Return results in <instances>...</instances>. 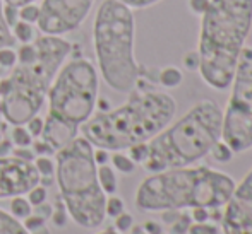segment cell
I'll list each match as a JSON object with an SVG mask.
<instances>
[{"label": "cell", "mask_w": 252, "mask_h": 234, "mask_svg": "<svg viewBox=\"0 0 252 234\" xmlns=\"http://www.w3.org/2000/svg\"><path fill=\"white\" fill-rule=\"evenodd\" d=\"M124 210H126V204H124V200L120 197H117V195H110V197L106 198V202H105V214L108 215V217L115 219L117 215L122 214Z\"/></svg>", "instance_id": "obj_22"}, {"label": "cell", "mask_w": 252, "mask_h": 234, "mask_svg": "<svg viewBox=\"0 0 252 234\" xmlns=\"http://www.w3.org/2000/svg\"><path fill=\"white\" fill-rule=\"evenodd\" d=\"M33 164H34V168H36L40 178L55 176V159H52L50 156H36Z\"/></svg>", "instance_id": "obj_21"}, {"label": "cell", "mask_w": 252, "mask_h": 234, "mask_svg": "<svg viewBox=\"0 0 252 234\" xmlns=\"http://www.w3.org/2000/svg\"><path fill=\"white\" fill-rule=\"evenodd\" d=\"M209 154H213L215 161H218V162H228V161H232V157H233V154H235V152H233L232 149H230L228 145L225 144V142L220 140L218 144H216L215 147L211 149V152H209Z\"/></svg>", "instance_id": "obj_24"}, {"label": "cell", "mask_w": 252, "mask_h": 234, "mask_svg": "<svg viewBox=\"0 0 252 234\" xmlns=\"http://www.w3.org/2000/svg\"><path fill=\"white\" fill-rule=\"evenodd\" d=\"M3 2L14 7H23V5H26V3H34L36 0H3Z\"/></svg>", "instance_id": "obj_45"}, {"label": "cell", "mask_w": 252, "mask_h": 234, "mask_svg": "<svg viewBox=\"0 0 252 234\" xmlns=\"http://www.w3.org/2000/svg\"><path fill=\"white\" fill-rule=\"evenodd\" d=\"M3 122H5V120H3L2 113H0V132H3ZM5 123H7V122H5Z\"/></svg>", "instance_id": "obj_49"}, {"label": "cell", "mask_w": 252, "mask_h": 234, "mask_svg": "<svg viewBox=\"0 0 252 234\" xmlns=\"http://www.w3.org/2000/svg\"><path fill=\"white\" fill-rule=\"evenodd\" d=\"M199 17L197 72L209 87L225 91L252 29V0H209Z\"/></svg>", "instance_id": "obj_1"}, {"label": "cell", "mask_w": 252, "mask_h": 234, "mask_svg": "<svg viewBox=\"0 0 252 234\" xmlns=\"http://www.w3.org/2000/svg\"><path fill=\"white\" fill-rule=\"evenodd\" d=\"M96 0H43L36 26L41 34L65 36L79 29Z\"/></svg>", "instance_id": "obj_10"}, {"label": "cell", "mask_w": 252, "mask_h": 234, "mask_svg": "<svg viewBox=\"0 0 252 234\" xmlns=\"http://www.w3.org/2000/svg\"><path fill=\"white\" fill-rule=\"evenodd\" d=\"M34 208H36V212H34V214L41 215V217H43L45 221H47V219H50V217H52L53 207H52L50 204H47V202H45V204H41V205H38V207H34Z\"/></svg>", "instance_id": "obj_43"}, {"label": "cell", "mask_w": 252, "mask_h": 234, "mask_svg": "<svg viewBox=\"0 0 252 234\" xmlns=\"http://www.w3.org/2000/svg\"><path fill=\"white\" fill-rule=\"evenodd\" d=\"M235 180L208 166L153 173L136 190V207L143 212L220 208L228 202Z\"/></svg>", "instance_id": "obj_3"}, {"label": "cell", "mask_w": 252, "mask_h": 234, "mask_svg": "<svg viewBox=\"0 0 252 234\" xmlns=\"http://www.w3.org/2000/svg\"><path fill=\"white\" fill-rule=\"evenodd\" d=\"M94 147L84 137L55 152V182L60 200L69 217L84 229L103 224L106 195L98 183V166L93 157Z\"/></svg>", "instance_id": "obj_8"}, {"label": "cell", "mask_w": 252, "mask_h": 234, "mask_svg": "<svg viewBox=\"0 0 252 234\" xmlns=\"http://www.w3.org/2000/svg\"><path fill=\"white\" fill-rule=\"evenodd\" d=\"M40 183V175L33 162L16 156L0 157V200L26 195Z\"/></svg>", "instance_id": "obj_12"}, {"label": "cell", "mask_w": 252, "mask_h": 234, "mask_svg": "<svg viewBox=\"0 0 252 234\" xmlns=\"http://www.w3.org/2000/svg\"><path fill=\"white\" fill-rule=\"evenodd\" d=\"M43 125H45V118H41L40 115H34L33 118H30L24 127L28 129V132L31 133L33 139H40L41 133H43Z\"/></svg>", "instance_id": "obj_29"}, {"label": "cell", "mask_w": 252, "mask_h": 234, "mask_svg": "<svg viewBox=\"0 0 252 234\" xmlns=\"http://www.w3.org/2000/svg\"><path fill=\"white\" fill-rule=\"evenodd\" d=\"M14 151V144L10 142V139H0V157H7V156H12Z\"/></svg>", "instance_id": "obj_42"}, {"label": "cell", "mask_w": 252, "mask_h": 234, "mask_svg": "<svg viewBox=\"0 0 252 234\" xmlns=\"http://www.w3.org/2000/svg\"><path fill=\"white\" fill-rule=\"evenodd\" d=\"M98 183H100L101 190L105 191V195H115L117 188H119L115 169L108 164L98 166Z\"/></svg>", "instance_id": "obj_13"}, {"label": "cell", "mask_w": 252, "mask_h": 234, "mask_svg": "<svg viewBox=\"0 0 252 234\" xmlns=\"http://www.w3.org/2000/svg\"><path fill=\"white\" fill-rule=\"evenodd\" d=\"M12 156H16V157H19V159H23V161H30V162H33L34 161V152H33V149L31 147H14V151H12Z\"/></svg>", "instance_id": "obj_37"}, {"label": "cell", "mask_w": 252, "mask_h": 234, "mask_svg": "<svg viewBox=\"0 0 252 234\" xmlns=\"http://www.w3.org/2000/svg\"><path fill=\"white\" fill-rule=\"evenodd\" d=\"M93 157H94V162H96V166L108 164V161H110V151H106V149H100V147H94Z\"/></svg>", "instance_id": "obj_38"}, {"label": "cell", "mask_w": 252, "mask_h": 234, "mask_svg": "<svg viewBox=\"0 0 252 234\" xmlns=\"http://www.w3.org/2000/svg\"><path fill=\"white\" fill-rule=\"evenodd\" d=\"M10 142L14 144V147H31L33 137L24 125H14L10 130Z\"/></svg>", "instance_id": "obj_19"}, {"label": "cell", "mask_w": 252, "mask_h": 234, "mask_svg": "<svg viewBox=\"0 0 252 234\" xmlns=\"http://www.w3.org/2000/svg\"><path fill=\"white\" fill-rule=\"evenodd\" d=\"M3 19H5L7 26L12 27L14 24L19 21V7H14V5L5 3V5H3Z\"/></svg>", "instance_id": "obj_33"}, {"label": "cell", "mask_w": 252, "mask_h": 234, "mask_svg": "<svg viewBox=\"0 0 252 234\" xmlns=\"http://www.w3.org/2000/svg\"><path fill=\"white\" fill-rule=\"evenodd\" d=\"M10 31H12V36L16 38V41L21 45L31 43V41H34V38H36L34 24L24 23V21H17V23L10 27Z\"/></svg>", "instance_id": "obj_16"}, {"label": "cell", "mask_w": 252, "mask_h": 234, "mask_svg": "<svg viewBox=\"0 0 252 234\" xmlns=\"http://www.w3.org/2000/svg\"><path fill=\"white\" fill-rule=\"evenodd\" d=\"M187 234H218V228L209 222H190Z\"/></svg>", "instance_id": "obj_31"}, {"label": "cell", "mask_w": 252, "mask_h": 234, "mask_svg": "<svg viewBox=\"0 0 252 234\" xmlns=\"http://www.w3.org/2000/svg\"><path fill=\"white\" fill-rule=\"evenodd\" d=\"M182 80H184V74L179 67L168 65V67H163L158 72V82L165 89H175V87H179L182 84Z\"/></svg>", "instance_id": "obj_14"}, {"label": "cell", "mask_w": 252, "mask_h": 234, "mask_svg": "<svg viewBox=\"0 0 252 234\" xmlns=\"http://www.w3.org/2000/svg\"><path fill=\"white\" fill-rule=\"evenodd\" d=\"M134 226V217L129 214V212L124 210L122 214H119L115 217V224H113V228H115V231H119L120 234H127L132 229Z\"/></svg>", "instance_id": "obj_28"}, {"label": "cell", "mask_w": 252, "mask_h": 234, "mask_svg": "<svg viewBox=\"0 0 252 234\" xmlns=\"http://www.w3.org/2000/svg\"><path fill=\"white\" fill-rule=\"evenodd\" d=\"M190 226V217L187 214H180V217L172 224V234H187Z\"/></svg>", "instance_id": "obj_34"}, {"label": "cell", "mask_w": 252, "mask_h": 234, "mask_svg": "<svg viewBox=\"0 0 252 234\" xmlns=\"http://www.w3.org/2000/svg\"><path fill=\"white\" fill-rule=\"evenodd\" d=\"M230 86L232 94L223 111L221 140L239 154L252 149V47L240 53Z\"/></svg>", "instance_id": "obj_9"}, {"label": "cell", "mask_w": 252, "mask_h": 234, "mask_svg": "<svg viewBox=\"0 0 252 234\" xmlns=\"http://www.w3.org/2000/svg\"><path fill=\"white\" fill-rule=\"evenodd\" d=\"M208 3H209V0H189V9L192 10V14L201 16L206 10V7H208Z\"/></svg>", "instance_id": "obj_40"}, {"label": "cell", "mask_w": 252, "mask_h": 234, "mask_svg": "<svg viewBox=\"0 0 252 234\" xmlns=\"http://www.w3.org/2000/svg\"><path fill=\"white\" fill-rule=\"evenodd\" d=\"M221 127L223 109L218 103L202 99L148 142L144 169L159 173L194 164L221 140Z\"/></svg>", "instance_id": "obj_6"}, {"label": "cell", "mask_w": 252, "mask_h": 234, "mask_svg": "<svg viewBox=\"0 0 252 234\" xmlns=\"http://www.w3.org/2000/svg\"><path fill=\"white\" fill-rule=\"evenodd\" d=\"M209 210H213V208H202V207L194 208V212H192L194 222H208L209 219H211V214H209Z\"/></svg>", "instance_id": "obj_39"}, {"label": "cell", "mask_w": 252, "mask_h": 234, "mask_svg": "<svg viewBox=\"0 0 252 234\" xmlns=\"http://www.w3.org/2000/svg\"><path fill=\"white\" fill-rule=\"evenodd\" d=\"M3 5L5 2L0 0V48H5V47H16V38L12 36V31L10 27L7 26L5 19H3Z\"/></svg>", "instance_id": "obj_20"}, {"label": "cell", "mask_w": 252, "mask_h": 234, "mask_svg": "<svg viewBox=\"0 0 252 234\" xmlns=\"http://www.w3.org/2000/svg\"><path fill=\"white\" fill-rule=\"evenodd\" d=\"M177 113V101L168 93L134 87L129 99L119 108L98 111L83 127V137L93 147L110 152L127 151L136 144L150 142Z\"/></svg>", "instance_id": "obj_2"}, {"label": "cell", "mask_w": 252, "mask_h": 234, "mask_svg": "<svg viewBox=\"0 0 252 234\" xmlns=\"http://www.w3.org/2000/svg\"><path fill=\"white\" fill-rule=\"evenodd\" d=\"M10 214L19 221H24L28 215L33 214V205L28 202V198H24V195L14 197L10 198Z\"/></svg>", "instance_id": "obj_18"}, {"label": "cell", "mask_w": 252, "mask_h": 234, "mask_svg": "<svg viewBox=\"0 0 252 234\" xmlns=\"http://www.w3.org/2000/svg\"><path fill=\"white\" fill-rule=\"evenodd\" d=\"M0 139H2V132H0Z\"/></svg>", "instance_id": "obj_50"}, {"label": "cell", "mask_w": 252, "mask_h": 234, "mask_svg": "<svg viewBox=\"0 0 252 234\" xmlns=\"http://www.w3.org/2000/svg\"><path fill=\"white\" fill-rule=\"evenodd\" d=\"M96 234H120V233L115 231V228H106V229H103V231L96 233Z\"/></svg>", "instance_id": "obj_48"}, {"label": "cell", "mask_w": 252, "mask_h": 234, "mask_svg": "<svg viewBox=\"0 0 252 234\" xmlns=\"http://www.w3.org/2000/svg\"><path fill=\"white\" fill-rule=\"evenodd\" d=\"M28 202H30L33 207H38V205H41V204H45L47 202V186H43V185H34L33 188H31L30 191H28Z\"/></svg>", "instance_id": "obj_25"}, {"label": "cell", "mask_w": 252, "mask_h": 234, "mask_svg": "<svg viewBox=\"0 0 252 234\" xmlns=\"http://www.w3.org/2000/svg\"><path fill=\"white\" fill-rule=\"evenodd\" d=\"M143 229L146 231L148 234H163V228L155 221H146L143 224Z\"/></svg>", "instance_id": "obj_44"}, {"label": "cell", "mask_w": 252, "mask_h": 234, "mask_svg": "<svg viewBox=\"0 0 252 234\" xmlns=\"http://www.w3.org/2000/svg\"><path fill=\"white\" fill-rule=\"evenodd\" d=\"M120 2L129 5L132 10H137V9H148V7H153V5H156V3L161 2V0H120Z\"/></svg>", "instance_id": "obj_36"}, {"label": "cell", "mask_w": 252, "mask_h": 234, "mask_svg": "<svg viewBox=\"0 0 252 234\" xmlns=\"http://www.w3.org/2000/svg\"><path fill=\"white\" fill-rule=\"evenodd\" d=\"M184 65H186V69H189V70L199 69V56H197V52H194L192 55L184 56Z\"/></svg>", "instance_id": "obj_41"}, {"label": "cell", "mask_w": 252, "mask_h": 234, "mask_svg": "<svg viewBox=\"0 0 252 234\" xmlns=\"http://www.w3.org/2000/svg\"><path fill=\"white\" fill-rule=\"evenodd\" d=\"M110 161H112V168L115 169V171L122 173V175H130V173L136 171V162H134L124 151L112 152Z\"/></svg>", "instance_id": "obj_17"}, {"label": "cell", "mask_w": 252, "mask_h": 234, "mask_svg": "<svg viewBox=\"0 0 252 234\" xmlns=\"http://www.w3.org/2000/svg\"><path fill=\"white\" fill-rule=\"evenodd\" d=\"M223 207V234H252V169L235 185Z\"/></svg>", "instance_id": "obj_11"}, {"label": "cell", "mask_w": 252, "mask_h": 234, "mask_svg": "<svg viewBox=\"0 0 252 234\" xmlns=\"http://www.w3.org/2000/svg\"><path fill=\"white\" fill-rule=\"evenodd\" d=\"M127 156H129L136 164H144V161H146V157H148V142H144V144H136V145H132V147H129L127 149Z\"/></svg>", "instance_id": "obj_27"}, {"label": "cell", "mask_w": 252, "mask_h": 234, "mask_svg": "<svg viewBox=\"0 0 252 234\" xmlns=\"http://www.w3.org/2000/svg\"><path fill=\"white\" fill-rule=\"evenodd\" d=\"M0 234H31L19 219L0 208Z\"/></svg>", "instance_id": "obj_15"}, {"label": "cell", "mask_w": 252, "mask_h": 234, "mask_svg": "<svg viewBox=\"0 0 252 234\" xmlns=\"http://www.w3.org/2000/svg\"><path fill=\"white\" fill-rule=\"evenodd\" d=\"M134 45V10L120 0H103L93 23V47L101 79L117 93H130L141 79Z\"/></svg>", "instance_id": "obj_7"}, {"label": "cell", "mask_w": 252, "mask_h": 234, "mask_svg": "<svg viewBox=\"0 0 252 234\" xmlns=\"http://www.w3.org/2000/svg\"><path fill=\"white\" fill-rule=\"evenodd\" d=\"M98 70L84 56H72L57 72L47 94L48 113L41 139L60 151L79 133L98 104Z\"/></svg>", "instance_id": "obj_4"}, {"label": "cell", "mask_w": 252, "mask_h": 234, "mask_svg": "<svg viewBox=\"0 0 252 234\" xmlns=\"http://www.w3.org/2000/svg\"><path fill=\"white\" fill-rule=\"evenodd\" d=\"M31 234H52V233H50V229H48L47 226H41V228H38L36 231H33Z\"/></svg>", "instance_id": "obj_47"}, {"label": "cell", "mask_w": 252, "mask_h": 234, "mask_svg": "<svg viewBox=\"0 0 252 234\" xmlns=\"http://www.w3.org/2000/svg\"><path fill=\"white\" fill-rule=\"evenodd\" d=\"M127 234H148V233L143 229V226H132V229H130Z\"/></svg>", "instance_id": "obj_46"}, {"label": "cell", "mask_w": 252, "mask_h": 234, "mask_svg": "<svg viewBox=\"0 0 252 234\" xmlns=\"http://www.w3.org/2000/svg\"><path fill=\"white\" fill-rule=\"evenodd\" d=\"M17 63V53L12 47L0 48V67L2 69H12Z\"/></svg>", "instance_id": "obj_30"}, {"label": "cell", "mask_w": 252, "mask_h": 234, "mask_svg": "<svg viewBox=\"0 0 252 234\" xmlns=\"http://www.w3.org/2000/svg\"><path fill=\"white\" fill-rule=\"evenodd\" d=\"M52 222L57 226V228H65L67 222H69V212H67L65 205H63L62 200H59V204H57V207L53 208L52 212Z\"/></svg>", "instance_id": "obj_26"}, {"label": "cell", "mask_w": 252, "mask_h": 234, "mask_svg": "<svg viewBox=\"0 0 252 234\" xmlns=\"http://www.w3.org/2000/svg\"><path fill=\"white\" fill-rule=\"evenodd\" d=\"M31 149H33L34 156H55V149L52 147L50 144H47L43 139H38L31 144Z\"/></svg>", "instance_id": "obj_32"}, {"label": "cell", "mask_w": 252, "mask_h": 234, "mask_svg": "<svg viewBox=\"0 0 252 234\" xmlns=\"http://www.w3.org/2000/svg\"><path fill=\"white\" fill-rule=\"evenodd\" d=\"M38 19H40V5H36V3H26V5L19 7V21L36 24Z\"/></svg>", "instance_id": "obj_23"}, {"label": "cell", "mask_w": 252, "mask_h": 234, "mask_svg": "<svg viewBox=\"0 0 252 234\" xmlns=\"http://www.w3.org/2000/svg\"><path fill=\"white\" fill-rule=\"evenodd\" d=\"M36 58L16 63L0 80V113L9 125H24L41 111L60 67L72 55L74 45L62 36L41 34L34 38Z\"/></svg>", "instance_id": "obj_5"}, {"label": "cell", "mask_w": 252, "mask_h": 234, "mask_svg": "<svg viewBox=\"0 0 252 234\" xmlns=\"http://www.w3.org/2000/svg\"><path fill=\"white\" fill-rule=\"evenodd\" d=\"M23 224H24V228H26L28 231L33 233V231H36L38 228L45 226V219L41 217V215H38V214H31V215H28V217L24 219Z\"/></svg>", "instance_id": "obj_35"}]
</instances>
